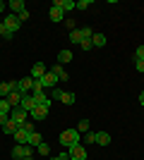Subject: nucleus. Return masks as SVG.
<instances>
[{"mask_svg":"<svg viewBox=\"0 0 144 160\" xmlns=\"http://www.w3.org/2000/svg\"><path fill=\"white\" fill-rule=\"evenodd\" d=\"M65 148H72L77 146V143H82V134L77 132V129H65V132H60V139H58Z\"/></svg>","mask_w":144,"mask_h":160,"instance_id":"nucleus-1","label":"nucleus"},{"mask_svg":"<svg viewBox=\"0 0 144 160\" xmlns=\"http://www.w3.org/2000/svg\"><path fill=\"white\" fill-rule=\"evenodd\" d=\"M12 158L14 160H27V158H31V146H27V143H17V146L12 148Z\"/></svg>","mask_w":144,"mask_h":160,"instance_id":"nucleus-2","label":"nucleus"},{"mask_svg":"<svg viewBox=\"0 0 144 160\" xmlns=\"http://www.w3.org/2000/svg\"><path fill=\"white\" fill-rule=\"evenodd\" d=\"M3 24H5V29L12 33V36H14V31H19V27H22V22H19L17 14H7L5 19H3Z\"/></svg>","mask_w":144,"mask_h":160,"instance_id":"nucleus-3","label":"nucleus"},{"mask_svg":"<svg viewBox=\"0 0 144 160\" xmlns=\"http://www.w3.org/2000/svg\"><path fill=\"white\" fill-rule=\"evenodd\" d=\"M67 155H70V160H87V148H84V143H77V146L67 148Z\"/></svg>","mask_w":144,"mask_h":160,"instance_id":"nucleus-4","label":"nucleus"},{"mask_svg":"<svg viewBox=\"0 0 144 160\" xmlns=\"http://www.w3.org/2000/svg\"><path fill=\"white\" fill-rule=\"evenodd\" d=\"M27 117H29V112L24 108H12V110H10V120L17 122L19 127H22V122H27Z\"/></svg>","mask_w":144,"mask_h":160,"instance_id":"nucleus-5","label":"nucleus"},{"mask_svg":"<svg viewBox=\"0 0 144 160\" xmlns=\"http://www.w3.org/2000/svg\"><path fill=\"white\" fill-rule=\"evenodd\" d=\"M39 84H41L43 88H55V84H58V77H55L53 72H46L41 79H39Z\"/></svg>","mask_w":144,"mask_h":160,"instance_id":"nucleus-6","label":"nucleus"},{"mask_svg":"<svg viewBox=\"0 0 144 160\" xmlns=\"http://www.w3.org/2000/svg\"><path fill=\"white\" fill-rule=\"evenodd\" d=\"M53 7H60L62 12H70V10L77 7V2L75 0H53Z\"/></svg>","mask_w":144,"mask_h":160,"instance_id":"nucleus-7","label":"nucleus"},{"mask_svg":"<svg viewBox=\"0 0 144 160\" xmlns=\"http://www.w3.org/2000/svg\"><path fill=\"white\" fill-rule=\"evenodd\" d=\"M46 72H48V69H46V65H43V62H36V65L31 67V74H29V77L39 81V79H41V77H43Z\"/></svg>","mask_w":144,"mask_h":160,"instance_id":"nucleus-8","label":"nucleus"},{"mask_svg":"<svg viewBox=\"0 0 144 160\" xmlns=\"http://www.w3.org/2000/svg\"><path fill=\"white\" fill-rule=\"evenodd\" d=\"M29 115H31L34 120H39V122H41V120H46V117H48V108H46V105H36V108H34V110H31Z\"/></svg>","mask_w":144,"mask_h":160,"instance_id":"nucleus-9","label":"nucleus"},{"mask_svg":"<svg viewBox=\"0 0 144 160\" xmlns=\"http://www.w3.org/2000/svg\"><path fill=\"white\" fill-rule=\"evenodd\" d=\"M19 108H24L27 112H31V110H34V108H36V100H34V96H31V93L22 96V105H19Z\"/></svg>","mask_w":144,"mask_h":160,"instance_id":"nucleus-10","label":"nucleus"},{"mask_svg":"<svg viewBox=\"0 0 144 160\" xmlns=\"http://www.w3.org/2000/svg\"><path fill=\"white\" fill-rule=\"evenodd\" d=\"M7 7L12 10V14H19V12H24V10H27L24 0H10V2H7Z\"/></svg>","mask_w":144,"mask_h":160,"instance_id":"nucleus-11","label":"nucleus"},{"mask_svg":"<svg viewBox=\"0 0 144 160\" xmlns=\"http://www.w3.org/2000/svg\"><path fill=\"white\" fill-rule=\"evenodd\" d=\"M5 100L10 103V108H19V105H22V93H19V91H12Z\"/></svg>","mask_w":144,"mask_h":160,"instance_id":"nucleus-12","label":"nucleus"},{"mask_svg":"<svg viewBox=\"0 0 144 160\" xmlns=\"http://www.w3.org/2000/svg\"><path fill=\"white\" fill-rule=\"evenodd\" d=\"M12 88H14L12 81H0V98H7V96L12 93Z\"/></svg>","mask_w":144,"mask_h":160,"instance_id":"nucleus-13","label":"nucleus"},{"mask_svg":"<svg viewBox=\"0 0 144 160\" xmlns=\"http://www.w3.org/2000/svg\"><path fill=\"white\" fill-rule=\"evenodd\" d=\"M41 143H43V136H41L39 132H31V134H29L27 146H31V148H34V146H41Z\"/></svg>","mask_w":144,"mask_h":160,"instance_id":"nucleus-14","label":"nucleus"},{"mask_svg":"<svg viewBox=\"0 0 144 160\" xmlns=\"http://www.w3.org/2000/svg\"><path fill=\"white\" fill-rule=\"evenodd\" d=\"M53 74L58 77V81H67L70 77H67V72H65V67L62 65H53Z\"/></svg>","mask_w":144,"mask_h":160,"instance_id":"nucleus-15","label":"nucleus"},{"mask_svg":"<svg viewBox=\"0 0 144 160\" xmlns=\"http://www.w3.org/2000/svg\"><path fill=\"white\" fill-rule=\"evenodd\" d=\"M96 143H99V146H108L110 143V134L108 132H96Z\"/></svg>","mask_w":144,"mask_h":160,"instance_id":"nucleus-16","label":"nucleus"},{"mask_svg":"<svg viewBox=\"0 0 144 160\" xmlns=\"http://www.w3.org/2000/svg\"><path fill=\"white\" fill-rule=\"evenodd\" d=\"M48 17H51V22H62L65 12H62L60 7H51V12H48Z\"/></svg>","mask_w":144,"mask_h":160,"instance_id":"nucleus-17","label":"nucleus"},{"mask_svg":"<svg viewBox=\"0 0 144 160\" xmlns=\"http://www.w3.org/2000/svg\"><path fill=\"white\" fill-rule=\"evenodd\" d=\"M72 62V50H60L58 53V65H67Z\"/></svg>","mask_w":144,"mask_h":160,"instance_id":"nucleus-18","label":"nucleus"},{"mask_svg":"<svg viewBox=\"0 0 144 160\" xmlns=\"http://www.w3.org/2000/svg\"><path fill=\"white\" fill-rule=\"evenodd\" d=\"M91 43H94V48H103L106 46V33H94Z\"/></svg>","mask_w":144,"mask_h":160,"instance_id":"nucleus-19","label":"nucleus"},{"mask_svg":"<svg viewBox=\"0 0 144 160\" xmlns=\"http://www.w3.org/2000/svg\"><path fill=\"white\" fill-rule=\"evenodd\" d=\"M14 141H17V143H27V141H29V134L19 127L17 132H14Z\"/></svg>","mask_w":144,"mask_h":160,"instance_id":"nucleus-20","label":"nucleus"},{"mask_svg":"<svg viewBox=\"0 0 144 160\" xmlns=\"http://www.w3.org/2000/svg\"><path fill=\"white\" fill-rule=\"evenodd\" d=\"M77 100V96L75 93H70V91H62V98H60V103H65V105H72Z\"/></svg>","mask_w":144,"mask_h":160,"instance_id":"nucleus-21","label":"nucleus"},{"mask_svg":"<svg viewBox=\"0 0 144 160\" xmlns=\"http://www.w3.org/2000/svg\"><path fill=\"white\" fill-rule=\"evenodd\" d=\"M17 129H19V124L10 120V122H7V124H5V127H3V134H14V132H17Z\"/></svg>","mask_w":144,"mask_h":160,"instance_id":"nucleus-22","label":"nucleus"},{"mask_svg":"<svg viewBox=\"0 0 144 160\" xmlns=\"http://www.w3.org/2000/svg\"><path fill=\"white\" fill-rule=\"evenodd\" d=\"M70 41H72L75 46L82 43V33H79V29H72V31H70Z\"/></svg>","mask_w":144,"mask_h":160,"instance_id":"nucleus-23","label":"nucleus"},{"mask_svg":"<svg viewBox=\"0 0 144 160\" xmlns=\"http://www.w3.org/2000/svg\"><path fill=\"white\" fill-rule=\"evenodd\" d=\"M82 143H96V132H84V136H82Z\"/></svg>","mask_w":144,"mask_h":160,"instance_id":"nucleus-24","label":"nucleus"},{"mask_svg":"<svg viewBox=\"0 0 144 160\" xmlns=\"http://www.w3.org/2000/svg\"><path fill=\"white\" fill-rule=\"evenodd\" d=\"M77 132H79V134H84V132H89V120H79V122H77Z\"/></svg>","mask_w":144,"mask_h":160,"instance_id":"nucleus-25","label":"nucleus"},{"mask_svg":"<svg viewBox=\"0 0 144 160\" xmlns=\"http://www.w3.org/2000/svg\"><path fill=\"white\" fill-rule=\"evenodd\" d=\"M10 110H12V108H10V103H7L5 98H0V115H10Z\"/></svg>","mask_w":144,"mask_h":160,"instance_id":"nucleus-26","label":"nucleus"},{"mask_svg":"<svg viewBox=\"0 0 144 160\" xmlns=\"http://www.w3.org/2000/svg\"><path fill=\"white\" fill-rule=\"evenodd\" d=\"M60 98H62V88L55 86L53 91H51V100H60Z\"/></svg>","mask_w":144,"mask_h":160,"instance_id":"nucleus-27","label":"nucleus"},{"mask_svg":"<svg viewBox=\"0 0 144 160\" xmlns=\"http://www.w3.org/2000/svg\"><path fill=\"white\" fill-rule=\"evenodd\" d=\"M79 48H82V50H91V48H94V43H91V38H84L82 43H79Z\"/></svg>","mask_w":144,"mask_h":160,"instance_id":"nucleus-28","label":"nucleus"},{"mask_svg":"<svg viewBox=\"0 0 144 160\" xmlns=\"http://www.w3.org/2000/svg\"><path fill=\"white\" fill-rule=\"evenodd\" d=\"M0 38H12V33L5 29V24H3V22H0Z\"/></svg>","mask_w":144,"mask_h":160,"instance_id":"nucleus-29","label":"nucleus"},{"mask_svg":"<svg viewBox=\"0 0 144 160\" xmlns=\"http://www.w3.org/2000/svg\"><path fill=\"white\" fill-rule=\"evenodd\" d=\"M79 33H82V41H84V38H94L91 29H87V27H84V29H79Z\"/></svg>","mask_w":144,"mask_h":160,"instance_id":"nucleus-30","label":"nucleus"},{"mask_svg":"<svg viewBox=\"0 0 144 160\" xmlns=\"http://www.w3.org/2000/svg\"><path fill=\"white\" fill-rule=\"evenodd\" d=\"M36 151H39L41 155H48V153H51V148H48V143H41V146H36Z\"/></svg>","mask_w":144,"mask_h":160,"instance_id":"nucleus-31","label":"nucleus"},{"mask_svg":"<svg viewBox=\"0 0 144 160\" xmlns=\"http://www.w3.org/2000/svg\"><path fill=\"white\" fill-rule=\"evenodd\" d=\"M22 129H24L27 134H31L34 132V122H22Z\"/></svg>","mask_w":144,"mask_h":160,"instance_id":"nucleus-32","label":"nucleus"},{"mask_svg":"<svg viewBox=\"0 0 144 160\" xmlns=\"http://www.w3.org/2000/svg\"><path fill=\"white\" fill-rule=\"evenodd\" d=\"M31 93H43V86L34 79V86H31Z\"/></svg>","mask_w":144,"mask_h":160,"instance_id":"nucleus-33","label":"nucleus"},{"mask_svg":"<svg viewBox=\"0 0 144 160\" xmlns=\"http://www.w3.org/2000/svg\"><path fill=\"white\" fill-rule=\"evenodd\" d=\"M135 60H144V46H139L137 50H135Z\"/></svg>","mask_w":144,"mask_h":160,"instance_id":"nucleus-34","label":"nucleus"},{"mask_svg":"<svg viewBox=\"0 0 144 160\" xmlns=\"http://www.w3.org/2000/svg\"><path fill=\"white\" fill-rule=\"evenodd\" d=\"M87 7H91L89 0H79V2H77V10H87Z\"/></svg>","mask_w":144,"mask_h":160,"instance_id":"nucleus-35","label":"nucleus"},{"mask_svg":"<svg viewBox=\"0 0 144 160\" xmlns=\"http://www.w3.org/2000/svg\"><path fill=\"white\" fill-rule=\"evenodd\" d=\"M135 67H137V72L144 74V60H135Z\"/></svg>","mask_w":144,"mask_h":160,"instance_id":"nucleus-36","label":"nucleus"},{"mask_svg":"<svg viewBox=\"0 0 144 160\" xmlns=\"http://www.w3.org/2000/svg\"><path fill=\"white\" fill-rule=\"evenodd\" d=\"M7 122H10V115H0V127H5Z\"/></svg>","mask_w":144,"mask_h":160,"instance_id":"nucleus-37","label":"nucleus"},{"mask_svg":"<svg viewBox=\"0 0 144 160\" xmlns=\"http://www.w3.org/2000/svg\"><path fill=\"white\" fill-rule=\"evenodd\" d=\"M17 17H19V22H27V19H29V12H27V10H24V12H19V14H17Z\"/></svg>","mask_w":144,"mask_h":160,"instance_id":"nucleus-38","label":"nucleus"},{"mask_svg":"<svg viewBox=\"0 0 144 160\" xmlns=\"http://www.w3.org/2000/svg\"><path fill=\"white\" fill-rule=\"evenodd\" d=\"M70 155H67V151H65V153H60V155H55V158H51V160H67Z\"/></svg>","mask_w":144,"mask_h":160,"instance_id":"nucleus-39","label":"nucleus"},{"mask_svg":"<svg viewBox=\"0 0 144 160\" xmlns=\"http://www.w3.org/2000/svg\"><path fill=\"white\" fill-rule=\"evenodd\" d=\"M65 27H70V31H72V29H75L77 24H75V19H67V22H65Z\"/></svg>","mask_w":144,"mask_h":160,"instance_id":"nucleus-40","label":"nucleus"},{"mask_svg":"<svg viewBox=\"0 0 144 160\" xmlns=\"http://www.w3.org/2000/svg\"><path fill=\"white\" fill-rule=\"evenodd\" d=\"M139 105L144 108V91H142V93H139Z\"/></svg>","mask_w":144,"mask_h":160,"instance_id":"nucleus-41","label":"nucleus"},{"mask_svg":"<svg viewBox=\"0 0 144 160\" xmlns=\"http://www.w3.org/2000/svg\"><path fill=\"white\" fill-rule=\"evenodd\" d=\"M5 7H7V5H5V2H3V0H0V12H3V10H5Z\"/></svg>","mask_w":144,"mask_h":160,"instance_id":"nucleus-42","label":"nucleus"},{"mask_svg":"<svg viewBox=\"0 0 144 160\" xmlns=\"http://www.w3.org/2000/svg\"><path fill=\"white\" fill-rule=\"evenodd\" d=\"M27 160H31V158H27Z\"/></svg>","mask_w":144,"mask_h":160,"instance_id":"nucleus-43","label":"nucleus"},{"mask_svg":"<svg viewBox=\"0 0 144 160\" xmlns=\"http://www.w3.org/2000/svg\"><path fill=\"white\" fill-rule=\"evenodd\" d=\"M0 46H3V43H0Z\"/></svg>","mask_w":144,"mask_h":160,"instance_id":"nucleus-44","label":"nucleus"},{"mask_svg":"<svg viewBox=\"0 0 144 160\" xmlns=\"http://www.w3.org/2000/svg\"><path fill=\"white\" fill-rule=\"evenodd\" d=\"M67 160H70V158H67Z\"/></svg>","mask_w":144,"mask_h":160,"instance_id":"nucleus-45","label":"nucleus"}]
</instances>
